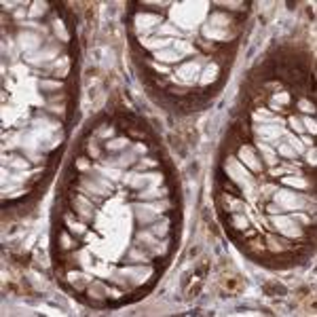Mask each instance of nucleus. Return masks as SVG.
Wrapping results in <instances>:
<instances>
[{
  "instance_id": "obj_1",
  "label": "nucleus",
  "mask_w": 317,
  "mask_h": 317,
  "mask_svg": "<svg viewBox=\"0 0 317 317\" xmlns=\"http://www.w3.org/2000/svg\"><path fill=\"white\" fill-rule=\"evenodd\" d=\"M262 292L269 294V296H284V294H287L286 286L279 284V281H269V284L262 286Z\"/></svg>"
}]
</instances>
